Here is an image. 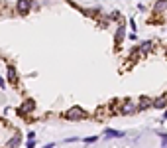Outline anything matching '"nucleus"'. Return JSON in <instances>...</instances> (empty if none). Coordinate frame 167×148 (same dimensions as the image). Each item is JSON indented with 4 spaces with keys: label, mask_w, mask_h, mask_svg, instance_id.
I'll use <instances>...</instances> for the list:
<instances>
[{
    "label": "nucleus",
    "mask_w": 167,
    "mask_h": 148,
    "mask_svg": "<svg viewBox=\"0 0 167 148\" xmlns=\"http://www.w3.org/2000/svg\"><path fill=\"white\" fill-rule=\"evenodd\" d=\"M96 140H98L96 136H86V138H85V144H92V142H96Z\"/></svg>",
    "instance_id": "14"
},
{
    "label": "nucleus",
    "mask_w": 167,
    "mask_h": 148,
    "mask_svg": "<svg viewBox=\"0 0 167 148\" xmlns=\"http://www.w3.org/2000/svg\"><path fill=\"white\" fill-rule=\"evenodd\" d=\"M124 38H126V30H124V24H120V26H118V30H116V36H114V43H116V48H118L120 43L124 42Z\"/></svg>",
    "instance_id": "4"
},
{
    "label": "nucleus",
    "mask_w": 167,
    "mask_h": 148,
    "mask_svg": "<svg viewBox=\"0 0 167 148\" xmlns=\"http://www.w3.org/2000/svg\"><path fill=\"white\" fill-rule=\"evenodd\" d=\"M18 144H20V134H14V138H10L4 148H18Z\"/></svg>",
    "instance_id": "10"
},
{
    "label": "nucleus",
    "mask_w": 167,
    "mask_h": 148,
    "mask_svg": "<svg viewBox=\"0 0 167 148\" xmlns=\"http://www.w3.org/2000/svg\"><path fill=\"white\" fill-rule=\"evenodd\" d=\"M28 140H35V132H28Z\"/></svg>",
    "instance_id": "15"
},
{
    "label": "nucleus",
    "mask_w": 167,
    "mask_h": 148,
    "mask_svg": "<svg viewBox=\"0 0 167 148\" xmlns=\"http://www.w3.org/2000/svg\"><path fill=\"white\" fill-rule=\"evenodd\" d=\"M140 53H151L153 52V42L151 40H146V42H142L140 43Z\"/></svg>",
    "instance_id": "5"
},
{
    "label": "nucleus",
    "mask_w": 167,
    "mask_h": 148,
    "mask_svg": "<svg viewBox=\"0 0 167 148\" xmlns=\"http://www.w3.org/2000/svg\"><path fill=\"white\" fill-rule=\"evenodd\" d=\"M151 107H155V109H165L167 107V97H161V99H157V101H151Z\"/></svg>",
    "instance_id": "9"
},
{
    "label": "nucleus",
    "mask_w": 167,
    "mask_h": 148,
    "mask_svg": "<svg viewBox=\"0 0 167 148\" xmlns=\"http://www.w3.org/2000/svg\"><path fill=\"white\" fill-rule=\"evenodd\" d=\"M163 117H165V119H167V111H165V115H163Z\"/></svg>",
    "instance_id": "18"
},
{
    "label": "nucleus",
    "mask_w": 167,
    "mask_h": 148,
    "mask_svg": "<svg viewBox=\"0 0 167 148\" xmlns=\"http://www.w3.org/2000/svg\"><path fill=\"white\" fill-rule=\"evenodd\" d=\"M86 117H89V115H86L81 107H71V109L65 113V119L67 120H85Z\"/></svg>",
    "instance_id": "1"
},
{
    "label": "nucleus",
    "mask_w": 167,
    "mask_h": 148,
    "mask_svg": "<svg viewBox=\"0 0 167 148\" xmlns=\"http://www.w3.org/2000/svg\"><path fill=\"white\" fill-rule=\"evenodd\" d=\"M32 6H33V0H18L16 2V10H18V14H22V16H26L32 10Z\"/></svg>",
    "instance_id": "2"
},
{
    "label": "nucleus",
    "mask_w": 167,
    "mask_h": 148,
    "mask_svg": "<svg viewBox=\"0 0 167 148\" xmlns=\"http://www.w3.org/2000/svg\"><path fill=\"white\" fill-rule=\"evenodd\" d=\"M104 136H106V138H122L124 132H122V130H116V129H106Z\"/></svg>",
    "instance_id": "8"
},
{
    "label": "nucleus",
    "mask_w": 167,
    "mask_h": 148,
    "mask_svg": "<svg viewBox=\"0 0 167 148\" xmlns=\"http://www.w3.org/2000/svg\"><path fill=\"white\" fill-rule=\"evenodd\" d=\"M28 148H35V140H28Z\"/></svg>",
    "instance_id": "16"
},
{
    "label": "nucleus",
    "mask_w": 167,
    "mask_h": 148,
    "mask_svg": "<svg viewBox=\"0 0 167 148\" xmlns=\"http://www.w3.org/2000/svg\"><path fill=\"white\" fill-rule=\"evenodd\" d=\"M134 111H136V105H134V101H124V105H122L120 113H122V115H130V113H134Z\"/></svg>",
    "instance_id": "6"
},
{
    "label": "nucleus",
    "mask_w": 167,
    "mask_h": 148,
    "mask_svg": "<svg viewBox=\"0 0 167 148\" xmlns=\"http://www.w3.org/2000/svg\"><path fill=\"white\" fill-rule=\"evenodd\" d=\"M8 79H10V81H16V69H14V65L8 67Z\"/></svg>",
    "instance_id": "12"
},
{
    "label": "nucleus",
    "mask_w": 167,
    "mask_h": 148,
    "mask_svg": "<svg viewBox=\"0 0 167 148\" xmlns=\"http://www.w3.org/2000/svg\"><path fill=\"white\" fill-rule=\"evenodd\" d=\"M157 136L161 138V148H167V132H157Z\"/></svg>",
    "instance_id": "13"
},
{
    "label": "nucleus",
    "mask_w": 167,
    "mask_h": 148,
    "mask_svg": "<svg viewBox=\"0 0 167 148\" xmlns=\"http://www.w3.org/2000/svg\"><path fill=\"white\" fill-rule=\"evenodd\" d=\"M33 107H35V103H33L32 99L24 101V103H22V107L18 109V115H20V117H26L28 113H32V111H33Z\"/></svg>",
    "instance_id": "3"
},
{
    "label": "nucleus",
    "mask_w": 167,
    "mask_h": 148,
    "mask_svg": "<svg viewBox=\"0 0 167 148\" xmlns=\"http://www.w3.org/2000/svg\"><path fill=\"white\" fill-rule=\"evenodd\" d=\"M4 87H6V85H4V79L0 77V89H4Z\"/></svg>",
    "instance_id": "17"
},
{
    "label": "nucleus",
    "mask_w": 167,
    "mask_h": 148,
    "mask_svg": "<svg viewBox=\"0 0 167 148\" xmlns=\"http://www.w3.org/2000/svg\"><path fill=\"white\" fill-rule=\"evenodd\" d=\"M167 8V0H157L155 2V12H161V10Z\"/></svg>",
    "instance_id": "11"
},
{
    "label": "nucleus",
    "mask_w": 167,
    "mask_h": 148,
    "mask_svg": "<svg viewBox=\"0 0 167 148\" xmlns=\"http://www.w3.org/2000/svg\"><path fill=\"white\" fill-rule=\"evenodd\" d=\"M149 107H151V99H149V97H142L140 103L136 105V111H146V109H149Z\"/></svg>",
    "instance_id": "7"
}]
</instances>
